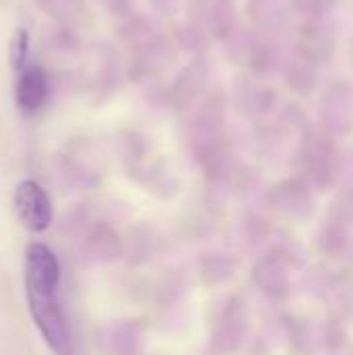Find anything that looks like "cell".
<instances>
[{
  "mask_svg": "<svg viewBox=\"0 0 353 355\" xmlns=\"http://www.w3.org/2000/svg\"><path fill=\"white\" fill-rule=\"evenodd\" d=\"M15 210L21 225L33 233H42L52 223V204L44 187L25 179L15 189Z\"/></svg>",
  "mask_w": 353,
  "mask_h": 355,
  "instance_id": "cell-2",
  "label": "cell"
},
{
  "mask_svg": "<svg viewBox=\"0 0 353 355\" xmlns=\"http://www.w3.org/2000/svg\"><path fill=\"white\" fill-rule=\"evenodd\" d=\"M27 50H29V33L25 27H17L8 40V62L15 73H19L25 67Z\"/></svg>",
  "mask_w": 353,
  "mask_h": 355,
  "instance_id": "cell-4",
  "label": "cell"
},
{
  "mask_svg": "<svg viewBox=\"0 0 353 355\" xmlns=\"http://www.w3.org/2000/svg\"><path fill=\"white\" fill-rule=\"evenodd\" d=\"M15 98H17V106L27 114L37 112L46 104L48 79L40 64H29V67L25 64L19 71L17 85H15Z\"/></svg>",
  "mask_w": 353,
  "mask_h": 355,
  "instance_id": "cell-3",
  "label": "cell"
},
{
  "mask_svg": "<svg viewBox=\"0 0 353 355\" xmlns=\"http://www.w3.org/2000/svg\"><path fill=\"white\" fill-rule=\"evenodd\" d=\"M60 266L44 243H29L25 252V293L31 318L56 355H71V333L58 302Z\"/></svg>",
  "mask_w": 353,
  "mask_h": 355,
  "instance_id": "cell-1",
  "label": "cell"
}]
</instances>
